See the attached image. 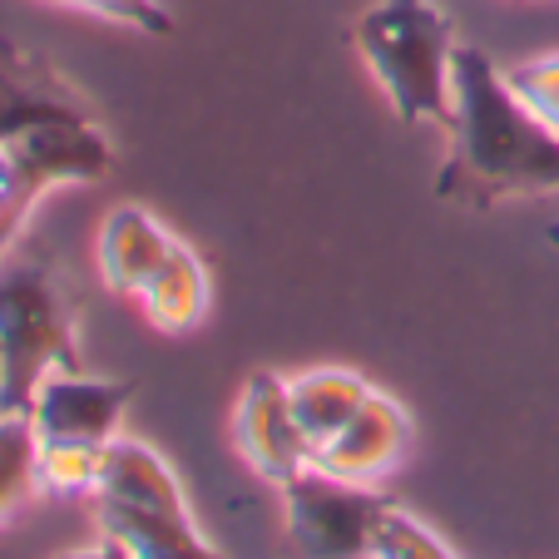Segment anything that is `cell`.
Masks as SVG:
<instances>
[{
    "instance_id": "obj_1",
    "label": "cell",
    "mask_w": 559,
    "mask_h": 559,
    "mask_svg": "<svg viewBox=\"0 0 559 559\" xmlns=\"http://www.w3.org/2000/svg\"><path fill=\"white\" fill-rule=\"evenodd\" d=\"M445 134H451V158L436 179L441 199L465 209H496L506 199L559 193V134L520 105L506 70L475 45L455 50Z\"/></svg>"
},
{
    "instance_id": "obj_10",
    "label": "cell",
    "mask_w": 559,
    "mask_h": 559,
    "mask_svg": "<svg viewBox=\"0 0 559 559\" xmlns=\"http://www.w3.org/2000/svg\"><path fill=\"white\" fill-rule=\"evenodd\" d=\"M95 500L99 506H124V510H154V515H193L179 471L148 441L124 436V431L105 445Z\"/></svg>"
},
{
    "instance_id": "obj_9",
    "label": "cell",
    "mask_w": 559,
    "mask_h": 559,
    "mask_svg": "<svg viewBox=\"0 0 559 559\" xmlns=\"http://www.w3.org/2000/svg\"><path fill=\"white\" fill-rule=\"evenodd\" d=\"M174 228L158 223L144 203H119L105 213L95 238V267L99 283L115 297H139V287L158 273V263L174 253Z\"/></svg>"
},
{
    "instance_id": "obj_17",
    "label": "cell",
    "mask_w": 559,
    "mask_h": 559,
    "mask_svg": "<svg viewBox=\"0 0 559 559\" xmlns=\"http://www.w3.org/2000/svg\"><path fill=\"white\" fill-rule=\"evenodd\" d=\"M506 80L520 95V105L559 134V55H530V60L510 64Z\"/></svg>"
},
{
    "instance_id": "obj_13",
    "label": "cell",
    "mask_w": 559,
    "mask_h": 559,
    "mask_svg": "<svg viewBox=\"0 0 559 559\" xmlns=\"http://www.w3.org/2000/svg\"><path fill=\"white\" fill-rule=\"evenodd\" d=\"M99 535L119 539L129 559H223L193 515H154V510L99 506Z\"/></svg>"
},
{
    "instance_id": "obj_12",
    "label": "cell",
    "mask_w": 559,
    "mask_h": 559,
    "mask_svg": "<svg viewBox=\"0 0 559 559\" xmlns=\"http://www.w3.org/2000/svg\"><path fill=\"white\" fill-rule=\"evenodd\" d=\"M371 381L352 367H307L297 377H287V402H293V416L302 426L312 455L361 412V402L371 396Z\"/></svg>"
},
{
    "instance_id": "obj_14",
    "label": "cell",
    "mask_w": 559,
    "mask_h": 559,
    "mask_svg": "<svg viewBox=\"0 0 559 559\" xmlns=\"http://www.w3.org/2000/svg\"><path fill=\"white\" fill-rule=\"evenodd\" d=\"M40 496V431L31 412H0V525Z\"/></svg>"
},
{
    "instance_id": "obj_15",
    "label": "cell",
    "mask_w": 559,
    "mask_h": 559,
    "mask_svg": "<svg viewBox=\"0 0 559 559\" xmlns=\"http://www.w3.org/2000/svg\"><path fill=\"white\" fill-rule=\"evenodd\" d=\"M99 465H105V445L40 441V496H50V500L95 496L99 490Z\"/></svg>"
},
{
    "instance_id": "obj_19",
    "label": "cell",
    "mask_w": 559,
    "mask_h": 559,
    "mask_svg": "<svg viewBox=\"0 0 559 559\" xmlns=\"http://www.w3.org/2000/svg\"><path fill=\"white\" fill-rule=\"evenodd\" d=\"M60 559H129V555H124V545H119V539L99 535V545H85V549H70V555H60Z\"/></svg>"
},
{
    "instance_id": "obj_16",
    "label": "cell",
    "mask_w": 559,
    "mask_h": 559,
    "mask_svg": "<svg viewBox=\"0 0 559 559\" xmlns=\"http://www.w3.org/2000/svg\"><path fill=\"white\" fill-rule=\"evenodd\" d=\"M371 559H461L426 520H416L412 510L386 506L371 530Z\"/></svg>"
},
{
    "instance_id": "obj_5",
    "label": "cell",
    "mask_w": 559,
    "mask_h": 559,
    "mask_svg": "<svg viewBox=\"0 0 559 559\" xmlns=\"http://www.w3.org/2000/svg\"><path fill=\"white\" fill-rule=\"evenodd\" d=\"M233 445L267 486H287L293 475L312 465V445H307L293 402H287V377L253 371L243 381L238 406H233Z\"/></svg>"
},
{
    "instance_id": "obj_3",
    "label": "cell",
    "mask_w": 559,
    "mask_h": 559,
    "mask_svg": "<svg viewBox=\"0 0 559 559\" xmlns=\"http://www.w3.org/2000/svg\"><path fill=\"white\" fill-rule=\"evenodd\" d=\"M0 412H25L50 371L80 367V328L74 297L45 253H5L0 258Z\"/></svg>"
},
{
    "instance_id": "obj_2",
    "label": "cell",
    "mask_w": 559,
    "mask_h": 559,
    "mask_svg": "<svg viewBox=\"0 0 559 559\" xmlns=\"http://www.w3.org/2000/svg\"><path fill=\"white\" fill-rule=\"evenodd\" d=\"M361 64L406 124H451L455 21L436 0H371L352 25Z\"/></svg>"
},
{
    "instance_id": "obj_18",
    "label": "cell",
    "mask_w": 559,
    "mask_h": 559,
    "mask_svg": "<svg viewBox=\"0 0 559 559\" xmlns=\"http://www.w3.org/2000/svg\"><path fill=\"white\" fill-rule=\"evenodd\" d=\"M55 5H70V11H85L95 21L124 25L139 35H174V15L158 0H55Z\"/></svg>"
},
{
    "instance_id": "obj_6",
    "label": "cell",
    "mask_w": 559,
    "mask_h": 559,
    "mask_svg": "<svg viewBox=\"0 0 559 559\" xmlns=\"http://www.w3.org/2000/svg\"><path fill=\"white\" fill-rule=\"evenodd\" d=\"M60 119H99L95 99L45 50L0 35V144L25 129L60 124Z\"/></svg>"
},
{
    "instance_id": "obj_8",
    "label": "cell",
    "mask_w": 559,
    "mask_h": 559,
    "mask_svg": "<svg viewBox=\"0 0 559 559\" xmlns=\"http://www.w3.org/2000/svg\"><path fill=\"white\" fill-rule=\"evenodd\" d=\"M412 445H416L412 412H406L396 396H386V391H371L367 402H361V412L312 455V465L337 475V480L377 490L386 475H396L406 465Z\"/></svg>"
},
{
    "instance_id": "obj_20",
    "label": "cell",
    "mask_w": 559,
    "mask_h": 559,
    "mask_svg": "<svg viewBox=\"0 0 559 559\" xmlns=\"http://www.w3.org/2000/svg\"><path fill=\"white\" fill-rule=\"evenodd\" d=\"M0 386H5V361H0Z\"/></svg>"
},
{
    "instance_id": "obj_4",
    "label": "cell",
    "mask_w": 559,
    "mask_h": 559,
    "mask_svg": "<svg viewBox=\"0 0 559 559\" xmlns=\"http://www.w3.org/2000/svg\"><path fill=\"white\" fill-rule=\"evenodd\" d=\"M277 500L297 559H371V530L386 510V500L371 486H352L307 465L287 486H277Z\"/></svg>"
},
{
    "instance_id": "obj_11",
    "label": "cell",
    "mask_w": 559,
    "mask_h": 559,
    "mask_svg": "<svg viewBox=\"0 0 559 559\" xmlns=\"http://www.w3.org/2000/svg\"><path fill=\"white\" fill-rule=\"evenodd\" d=\"M134 302H139V312H144V322L154 332H164V337H183V332L199 328L203 317H209V307H213L209 263L179 238L174 253L158 263V273L139 287Z\"/></svg>"
},
{
    "instance_id": "obj_7",
    "label": "cell",
    "mask_w": 559,
    "mask_h": 559,
    "mask_svg": "<svg viewBox=\"0 0 559 559\" xmlns=\"http://www.w3.org/2000/svg\"><path fill=\"white\" fill-rule=\"evenodd\" d=\"M134 402V381H109L90 371H50L31 396V421L40 441H80L109 445L124 426V412Z\"/></svg>"
}]
</instances>
